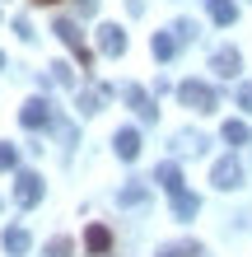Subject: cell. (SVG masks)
I'll use <instances>...</instances> for the list:
<instances>
[{
	"label": "cell",
	"instance_id": "10",
	"mask_svg": "<svg viewBox=\"0 0 252 257\" xmlns=\"http://www.w3.org/2000/svg\"><path fill=\"white\" fill-rule=\"evenodd\" d=\"M196 210H201V201H196L187 187H177V192H173V215H177V220H191Z\"/></svg>",
	"mask_w": 252,
	"mask_h": 257
},
{
	"label": "cell",
	"instance_id": "26",
	"mask_svg": "<svg viewBox=\"0 0 252 257\" xmlns=\"http://www.w3.org/2000/svg\"><path fill=\"white\" fill-rule=\"evenodd\" d=\"M75 5H80V14H94V10H98V0H75Z\"/></svg>",
	"mask_w": 252,
	"mask_h": 257
},
{
	"label": "cell",
	"instance_id": "6",
	"mask_svg": "<svg viewBox=\"0 0 252 257\" xmlns=\"http://www.w3.org/2000/svg\"><path fill=\"white\" fill-rule=\"evenodd\" d=\"M19 122H24L28 131L47 126V122H52V103H47V98H28V103H24V112H19Z\"/></svg>",
	"mask_w": 252,
	"mask_h": 257
},
{
	"label": "cell",
	"instance_id": "20",
	"mask_svg": "<svg viewBox=\"0 0 252 257\" xmlns=\"http://www.w3.org/2000/svg\"><path fill=\"white\" fill-rule=\"evenodd\" d=\"M173 33H177V42H191V38H196V24H191V19H177Z\"/></svg>",
	"mask_w": 252,
	"mask_h": 257
},
{
	"label": "cell",
	"instance_id": "7",
	"mask_svg": "<svg viewBox=\"0 0 252 257\" xmlns=\"http://www.w3.org/2000/svg\"><path fill=\"white\" fill-rule=\"evenodd\" d=\"M112 150H117V159H140V131L136 126H122V131H117L112 136Z\"/></svg>",
	"mask_w": 252,
	"mask_h": 257
},
{
	"label": "cell",
	"instance_id": "14",
	"mask_svg": "<svg viewBox=\"0 0 252 257\" xmlns=\"http://www.w3.org/2000/svg\"><path fill=\"white\" fill-rule=\"evenodd\" d=\"M150 52L159 56V61H168V56L177 52V33L168 28V33H154V42H150Z\"/></svg>",
	"mask_w": 252,
	"mask_h": 257
},
{
	"label": "cell",
	"instance_id": "22",
	"mask_svg": "<svg viewBox=\"0 0 252 257\" xmlns=\"http://www.w3.org/2000/svg\"><path fill=\"white\" fill-rule=\"evenodd\" d=\"M47 257H70V238H52V243H47Z\"/></svg>",
	"mask_w": 252,
	"mask_h": 257
},
{
	"label": "cell",
	"instance_id": "9",
	"mask_svg": "<svg viewBox=\"0 0 252 257\" xmlns=\"http://www.w3.org/2000/svg\"><path fill=\"white\" fill-rule=\"evenodd\" d=\"M98 52L122 56V52H126V33H122L117 24H103V28H98Z\"/></svg>",
	"mask_w": 252,
	"mask_h": 257
},
{
	"label": "cell",
	"instance_id": "27",
	"mask_svg": "<svg viewBox=\"0 0 252 257\" xmlns=\"http://www.w3.org/2000/svg\"><path fill=\"white\" fill-rule=\"evenodd\" d=\"M38 5H56V0H38Z\"/></svg>",
	"mask_w": 252,
	"mask_h": 257
},
{
	"label": "cell",
	"instance_id": "12",
	"mask_svg": "<svg viewBox=\"0 0 252 257\" xmlns=\"http://www.w3.org/2000/svg\"><path fill=\"white\" fill-rule=\"evenodd\" d=\"M0 243H5V252L24 257L28 248H33V238H28V229H5V238H0Z\"/></svg>",
	"mask_w": 252,
	"mask_h": 257
},
{
	"label": "cell",
	"instance_id": "8",
	"mask_svg": "<svg viewBox=\"0 0 252 257\" xmlns=\"http://www.w3.org/2000/svg\"><path fill=\"white\" fill-rule=\"evenodd\" d=\"M210 70H215V75H224V80H233V75L243 70V56L233 52V47H219V52L210 56Z\"/></svg>",
	"mask_w": 252,
	"mask_h": 257
},
{
	"label": "cell",
	"instance_id": "21",
	"mask_svg": "<svg viewBox=\"0 0 252 257\" xmlns=\"http://www.w3.org/2000/svg\"><path fill=\"white\" fill-rule=\"evenodd\" d=\"M177 150H191V155H201L205 141H201V136H177Z\"/></svg>",
	"mask_w": 252,
	"mask_h": 257
},
{
	"label": "cell",
	"instance_id": "15",
	"mask_svg": "<svg viewBox=\"0 0 252 257\" xmlns=\"http://www.w3.org/2000/svg\"><path fill=\"white\" fill-rule=\"evenodd\" d=\"M159 183H164V192H168V196L182 187V173H177V164H159Z\"/></svg>",
	"mask_w": 252,
	"mask_h": 257
},
{
	"label": "cell",
	"instance_id": "18",
	"mask_svg": "<svg viewBox=\"0 0 252 257\" xmlns=\"http://www.w3.org/2000/svg\"><path fill=\"white\" fill-rule=\"evenodd\" d=\"M159 257H201V243H168Z\"/></svg>",
	"mask_w": 252,
	"mask_h": 257
},
{
	"label": "cell",
	"instance_id": "19",
	"mask_svg": "<svg viewBox=\"0 0 252 257\" xmlns=\"http://www.w3.org/2000/svg\"><path fill=\"white\" fill-rule=\"evenodd\" d=\"M14 164H19V150L10 141H0V169H14Z\"/></svg>",
	"mask_w": 252,
	"mask_h": 257
},
{
	"label": "cell",
	"instance_id": "16",
	"mask_svg": "<svg viewBox=\"0 0 252 257\" xmlns=\"http://www.w3.org/2000/svg\"><path fill=\"white\" fill-rule=\"evenodd\" d=\"M219 136H224L229 145H247V141H252V131H247L243 122H224V131H219Z\"/></svg>",
	"mask_w": 252,
	"mask_h": 257
},
{
	"label": "cell",
	"instance_id": "13",
	"mask_svg": "<svg viewBox=\"0 0 252 257\" xmlns=\"http://www.w3.org/2000/svg\"><path fill=\"white\" fill-rule=\"evenodd\" d=\"M84 248H89V252H108V248H112V234L103 229V224H89V234H84Z\"/></svg>",
	"mask_w": 252,
	"mask_h": 257
},
{
	"label": "cell",
	"instance_id": "24",
	"mask_svg": "<svg viewBox=\"0 0 252 257\" xmlns=\"http://www.w3.org/2000/svg\"><path fill=\"white\" fill-rule=\"evenodd\" d=\"M52 80H56V84H70L75 75H70V66H52Z\"/></svg>",
	"mask_w": 252,
	"mask_h": 257
},
{
	"label": "cell",
	"instance_id": "5",
	"mask_svg": "<svg viewBox=\"0 0 252 257\" xmlns=\"http://www.w3.org/2000/svg\"><path fill=\"white\" fill-rule=\"evenodd\" d=\"M122 98L131 103V108H136V117H140V122H154V112H159V108H154V98L145 94L140 84H122Z\"/></svg>",
	"mask_w": 252,
	"mask_h": 257
},
{
	"label": "cell",
	"instance_id": "2",
	"mask_svg": "<svg viewBox=\"0 0 252 257\" xmlns=\"http://www.w3.org/2000/svg\"><path fill=\"white\" fill-rule=\"evenodd\" d=\"M52 33H56V38H61V42H66L70 52L80 56V70H89V66H94V56H89V47H84V38H80L75 19H56V24H52Z\"/></svg>",
	"mask_w": 252,
	"mask_h": 257
},
{
	"label": "cell",
	"instance_id": "3",
	"mask_svg": "<svg viewBox=\"0 0 252 257\" xmlns=\"http://www.w3.org/2000/svg\"><path fill=\"white\" fill-rule=\"evenodd\" d=\"M14 201L19 206H38L42 201V178L33 169H19V178H14Z\"/></svg>",
	"mask_w": 252,
	"mask_h": 257
},
{
	"label": "cell",
	"instance_id": "17",
	"mask_svg": "<svg viewBox=\"0 0 252 257\" xmlns=\"http://www.w3.org/2000/svg\"><path fill=\"white\" fill-rule=\"evenodd\" d=\"M145 196H150V192H145L140 183H131V187H122V192H117V201H122V206H140Z\"/></svg>",
	"mask_w": 252,
	"mask_h": 257
},
{
	"label": "cell",
	"instance_id": "23",
	"mask_svg": "<svg viewBox=\"0 0 252 257\" xmlns=\"http://www.w3.org/2000/svg\"><path fill=\"white\" fill-rule=\"evenodd\" d=\"M98 103H103V89H89V94H84V103H80V108H84V112H98Z\"/></svg>",
	"mask_w": 252,
	"mask_h": 257
},
{
	"label": "cell",
	"instance_id": "25",
	"mask_svg": "<svg viewBox=\"0 0 252 257\" xmlns=\"http://www.w3.org/2000/svg\"><path fill=\"white\" fill-rule=\"evenodd\" d=\"M238 103H243V108L252 112V84H243V89H238Z\"/></svg>",
	"mask_w": 252,
	"mask_h": 257
},
{
	"label": "cell",
	"instance_id": "28",
	"mask_svg": "<svg viewBox=\"0 0 252 257\" xmlns=\"http://www.w3.org/2000/svg\"><path fill=\"white\" fill-rule=\"evenodd\" d=\"M0 66H5V52H0Z\"/></svg>",
	"mask_w": 252,
	"mask_h": 257
},
{
	"label": "cell",
	"instance_id": "1",
	"mask_svg": "<svg viewBox=\"0 0 252 257\" xmlns=\"http://www.w3.org/2000/svg\"><path fill=\"white\" fill-rule=\"evenodd\" d=\"M177 98H182L191 112H215V108H219L215 89H210V84H201V80H182V84H177Z\"/></svg>",
	"mask_w": 252,
	"mask_h": 257
},
{
	"label": "cell",
	"instance_id": "4",
	"mask_svg": "<svg viewBox=\"0 0 252 257\" xmlns=\"http://www.w3.org/2000/svg\"><path fill=\"white\" fill-rule=\"evenodd\" d=\"M210 183H215L219 192H233V187L243 183V164L233 159V155H229V159H219L215 169H210Z\"/></svg>",
	"mask_w": 252,
	"mask_h": 257
},
{
	"label": "cell",
	"instance_id": "11",
	"mask_svg": "<svg viewBox=\"0 0 252 257\" xmlns=\"http://www.w3.org/2000/svg\"><path fill=\"white\" fill-rule=\"evenodd\" d=\"M205 10H210V19L215 24H233V19H238V5H233V0H205Z\"/></svg>",
	"mask_w": 252,
	"mask_h": 257
}]
</instances>
